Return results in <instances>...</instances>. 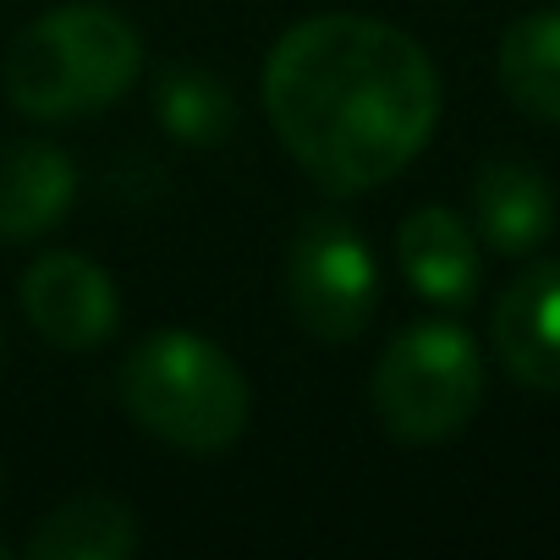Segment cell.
Segmentation results:
<instances>
[{
	"instance_id": "1",
	"label": "cell",
	"mask_w": 560,
	"mask_h": 560,
	"mask_svg": "<svg viewBox=\"0 0 560 560\" xmlns=\"http://www.w3.org/2000/svg\"><path fill=\"white\" fill-rule=\"evenodd\" d=\"M264 116L308 182L352 198L396 182L429 149L440 121V72L396 23L319 12L275 39L264 67Z\"/></svg>"
},
{
	"instance_id": "2",
	"label": "cell",
	"mask_w": 560,
	"mask_h": 560,
	"mask_svg": "<svg viewBox=\"0 0 560 560\" xmlns=\"http://www.w3.org/2000/svg\"><path fill=\"white\" fill-rule=\"evenodd\" d=\"M143 78L138 28L94 0L34 18L7 50V94L34 121H72L127 100Z\"/></svg>"
},
{
	"instance_id": "3",
	"label": "cell",
	"mask_w": 560,
	"mask_h": 560,
	"mask_svg": "<svg viewBox=\"0 0 560 560\" xmlns=\"http://www.w3.org/2000/svg\"><path fill=\"white\" fill-rule=\"evenodd\" d=\"M121 407L160 445H176L187 456H214L247 434L253 390L209 336L154 330L121 363Z\"/></svg>"
},
{
	"instance_id": "4",
	"label": "cell",
	"mask_w": 560,
	"mask_h": 560,
	"mask_svg": "<svg viewBox=\"0 0 560 560\" xmlns=\"http://www.w3.org/2000/svg\"><path fill=\"white\" fill-rule=\"evenodd\" d=\"M369 401H374L380 429L401 445L456 440L472 423V412L483 407L478 341L445 319L401 330L374 363Z\"/></svg>"
},
{
	"instance_id": "5",
	"label": "cell",
	"mask_w": 560,
	"mask_h": 560,
	"mask_svg": "<svg viewBox=\"0 0 560 560\" xmlns=\"http://www.w3.org/2000/svg\"><path fill=\"white\" fill-rule=\"evenodd\" d=\"M280 292L303 336H314L319 347H347L369 330L380 308V264L352 220L308 214L287 247Z\"/></svg>"
},
{
	"instance_id": "6",
	"label": "cell",
	"mask_w": 560,
	"mask_h": 560,
	"mask_svg": "<svg viewBox=\"0 0 560 560\" xmlns=\"http://www.w3.org/2000/svg\"><path fill=\"white\" fill-rule=\"evenodd\" d=\"M23 314L56 352H94L121 325L116 280L83 253H39L23 269Z\"/></svg>"
},
{
	"instance_id": "7",
	"label": "cell",
	"mask_w": 560,
	"mask_h": 560,
	"mask_svg": "<svg viewBox=\"0 0 560 560\" xmlns=\"http://www.w3.org/2000/svg\"><path fill=\"white\" fill-rule=\"evenodd\" d=\"M489 336L516 385L560 396V258H544L511 280L494 303Z\"/></svg>"
},
{
	"instance_id": "8",
	"label": "cell",
	"mask_w": 560,
	"mask_h": 560,
	"mask_svg": "<svg viewBox=\"0 0 560 560\" xmlns=\"http://www.w3.org/2000/svg\"><path fill=\"white\" fill-rule=\"evenodd\" d=\"M396 253H401V269L412 280V292L434 308H467L478 298V280H483V264H478V236L472 225L445 209V203H423L401 220L396 231Z\"/></svg>"
},
{
	"instance_id": "9",
	"label": "cell",
	"mask_w": 560,
	"mask_h": 560,
	"mask_svg": "<svg viewBox=\"0 0 560 560\" xmlns=\"http://www.w3.org/2000/svg\"><path fill=\"white\" fill-rule=\"evenodd\" d=\"M472 225L505 258L538 253L549 242V231H555V187H549V176L533 171L516 154L483 160L478 176H472Z\"/></svg>"
},
{
	"instance_id": "10",
	"label": "cell",
	"mask_w": 560,
	"mask_h": 560,
	"mask_svg": "<svg viewBox=\"0 0 560 560\" xmlns=\"http://www.w3.org/2000/svg\"><path fill=\"white\" fill-rule=\"evenodd\" d=\"M78 165L45 138H18L0 149V242H34L72 214Z\"/></svg>"
},
{
	"instance_id": "11",
	"label": "cell",
	"mask_w": 560,
	"mask_h": 560,
	"mask_svg": "<svg viewBox=\"0 0 560 560\" xmlns=\"http://www.w3.org/2000/svg\"><path fill=\"white\" fill-rule=\"evenodd\" d=\"M28 560H127L138 555V516L116 494L61 500L23 544Z\"/></svg>"
},
{
	"instance_id": "12",
	"label": "cell",
	"mask_w": 560,
	"mask_h": 560,
	"mask_svg": "<svg viewBox=\"0 0 560 560\" xmlns=\"http://www.w3.org/2000/svg\"><path fill=\"white\" fill-rule=\"evenodd\" d=\"M500 89L533 121L560 127V12H533L500 34L494 50Z\"/></svg>"
},
{
	"instance_id": "13",
	"label": "cell",
	"mask_w": 560,
	"mask_h": 560,
	"mask_svg": "<svg viewBox=\"0 0 560 560\" xmlns=\"http://www.w3.org/2000/svg\"><path fill=\"white\" fill-rule=\"evenodd\" d=\"M154 121L176 138V143H192V149H209V143H225L231 127H236V100L231 89L203 72V67H165L154 78Z\"/></svg>"
},
{
	"instance_id": "14",
	"label": "cell",
	"mask_w": 560,
	"mask_h": 560,
	"mask_svg": "<svg viewBox=\"0 0 560 560\" xmlns=\"http://www.w3.org/2000/svg\"><path fill=\"white\" fill-rule=\"evenodd\" d=\"M7 555H12V544H7V538H0V560H7Z\"/></svg>"
},
{
	"instance_id": "15",
	"label": "cell",
	"mask_w": 560,
	"mask_h": 560,
	"mask_svg": "<svg viewBox=\"0 0 560 560\" xmlns=\"http://www.w3.org/2000/svg\"><path fill=\"white\" fill-rule=\"evenodd\" d=\"M0 352H7V336H0Z\"/></svg>"
}]
</instances>
